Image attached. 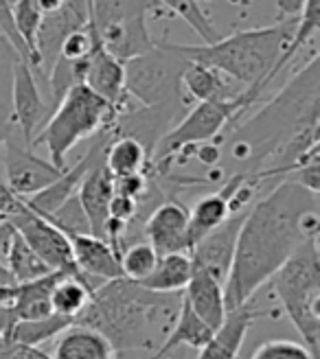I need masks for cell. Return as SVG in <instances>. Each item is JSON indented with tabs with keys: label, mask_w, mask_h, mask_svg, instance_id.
Returning <instances> with one entry per match:
<instances>
[{
	"label": "cell",
	"mask_w": 320,
	"mask_h": 359,
	"mask_svg": "<svg viewBox=\"0 0 320 359\" xmlns=\"http://www.w3.org/2000/svg\"><path fill=\"white\" fill-rule=\"evenodd\" d=\"M187 60L171 53L163 42L147 55L123 64L126 95L143 103V107H185L189 97L182 90Z\"/></svg>",
	"instance_id": "9c48e42d"
},
{
	"label": "cell",
	"mask_w": 320,
	"mask_h": 359,
	"mask_svg": "<svg viewBox=\"0 0 320 359\" xmlns=\"http://www.w3.org/2000/svg\"><path fill=\"white\" fill-rule=\"evenodd\" d=\"M88 25V3H70L62 0V7L53 13L42 15L35 50H38V70H33L38 77H48L53 64L60 57L62 42L73 31H79Z\"/></svg>",
	"instance_id": "4fadbf2b"
},
{
	"label": "cell",
	"mask_w": 320,
	"mask_h": 359,
	"mask_svg": "<svg viewBox=\"0 0 320 359\" xmlns=\"http://www.w3.org/2000/svg\"><path fill=\"white\" fill-rule=\"evenodd\" d=\"M147 243L156 250L158 257L167 255H189V210L175 200H163L145 219Z\"/></svg>",
	"instance_id": "5bb4252c"
},
{
	"label": "cell",
	"mask_w": 320,
	"mask_h": 359,
	"mask_svg": "<svg viewBox=\"0 0 320 359\" xmlns=\"http://www.w3.org/2000/svg\"><path fill=\"white\" fill-rule=\"evenodd\" d=\"M51 359H116V353L101 333L73 325L60 335Z\"/></svg>",
	"instance_id": "603a6c76"
},
{
	"label": "cell",
	"mask_w": 320,
	"mask_h": 359,
	"mask_svg": "<svg viewBox=\"0 0 320 359\" xmlns=\"http://www.w3.org/2000/svg\"><path fill=\"white\" fill-rule=\"evenodd\" d=\"M66 237L70 241V250H73V261L77 265V272L91 285L95 278L103 283L123 278L119 255L105 241L93 235H66Z\"/></svg>",
	"instance_id": "d6986e66"
},
{
	"label": "cell",
	"mask_w": 320,
	"mask_h": 359,
	"mask_svg": "<svg viewBox=\"0 0 320 359\" xmlns=\"http://www.w3.org/2000/svg\"><path fill=\"white\" fill-rule=\"evenodd\" d=\"M182 294H154L126 278L99 285L75 325L101 333L116 355L152 351L171 331Z\"/></svg>",
	"instance_id": "3957f363"
},
{
	"label": "cell",
	"mask_w": 320,
	"mask_h": 359,
	"mask_svg": "<svg viewBox=\"0 0 320 359\" xmlns=\"http://www.w3.org/2000/svg\"><path fill=\"white\" fill-rule=\"evenodd\" d=\"M15 285V280L11 278V274L7 272V267L5 265H0V287H11Z\"/></svg>",
	"instance_id": "f35d334b"
},
{
	"label": "cell",
	"mask_w": 320,
	"mask_h": 359,
	"mask_svg": "<svg viewBox=\"0 0 320 359\" xmlns=\"http://www.w3.org/2000/svg\"><path fill=\"white\" fill-rule=\"evenodd\" d=\"M318 64L320 60L314 53L309 64L300 68L263 110L233 132L230 158L237 165H246L241 173H261L296 136L318 128Z\"/></svg>",
	"instance_id": "7a4b0ae2"
},
{
	"label": "cell",
	"mask_w": 320,
	"mask_h": 359,
	"mask_svg": "<svg viewBox=\"0 0 320 359\" xmlns=\"http://www.w3.org/2000/svg\"><path fill=\"white\" fill-rule=\"evenodd\" d=\"M182 90L185 95L198 103H211V101H233L244 90L235 86L215 68H208L202 64H187L182 73Z\"/></svg>",
	"instance_id": "7402d4cb"
},
{
	"label": "cell",
	"mask_w": 320,
	"mask_h": 359,
	"mask_svg": "<svg viewBox=\"0 0 320 359\" xmlns=\"http://www.w3.org/2000/svg\"><path fill=\"white\" fill-rule=\"evenodd\" d=\"M318 195L292 180H283L246 210L233 265L224 283L228 311L251 302L300 245L318 239Z\"/></svg>",
	"instance_id": "6da1fadb"
},
{
	"label": "cell",
	"mask_w": 320,
	"mask_h": 359,
	"mask_svg": "<svg viewBox=\"0 0 320 359\" xmlns=\"http://www.w3.org/2000/svg\"><path fill=\"white\" fill-rule=\"evenodd\" d=\"M73 325H75V320H68L55 313H51L48 318H40V320H18L11 327L7 339H11V342L20 346L40 348L42 344L51 342L53 337H60Z\"/></svg>",
	"instance_id": "83f0119b"
},
{
	"label": "cell",
	"mask_w": 320,
	"mask_h": 359,
	"mask_svg": "<svg viewBox=\"0 0 320 359\" xmlns=\"http://www.w3.org/2000/svg\"><path fill=\"white\" fill-rule=\"evenodd\" d=\"M121 359H123V357H121Z\"/></svg>",
	"instance_id": "ab89813d"
},
{
	"label": "cell",
	"mask_w": 320,
	"mask_h": 359,
	"mask_svg": "<svg viewBox=\"0 0 320 359\" xmlns=\"http://www.w3.org/2000/svg\"><path fill=\"white\" fill-rule=\"evenodd\" d=\"M251 359H316L303 344L294 339H268L251 355Z\"/></svg>",
	"instance_id": "e575fe53"
},
{
	"label": "cell",
	"mask_w": 320,
	"mask_h": 359,
	"mask_svg": "<svg viewBox=\"0 0 320 359\" xmlns=\"http://www.w3.org/2000/svg\"><path fill=\"white\" fill-rule=\"evenodd\" d=\"M283 15L288 18V20H294V18H298L300 13H303L305 9V3L303 0H279V3H272Z\"/></svg>",
	"instance_id": "74e56055"
},
{
	"label": "cell",
	"mask_w": 320,
	"mask_h": 359,
	"mask_svg": "<svg viewBox=\"0 0 320 359\" xmlns=\"http://www.w3.org/2000/svg\"><path fill=\"white\" fill-rule=\"evenodd\" d=\"M191 274H193V263L189 255L158 257L154 272L143 283H138V287H143V290L154 292V294H165V296L182 294L191 280Z\"/></svg>",
	"instance_id": "d4e9b609"
},
{
	"label": "cell",
	"mask_w": 320,
	"mask_h": 359,
	"mask_svg": "<svg viewBox=\"0 0 320 359\" xmlns=\"http://www.w3.org/2000/svg\"><path fill=\"white\" fill-rule=\"evenodd\" d=\"M274 294L303 344L316 359L320 353V250L318 239L300 245L272 276Z\"/></svg>",
	"instance_id": "5b68a950"
},
{
	"label": "cell",
	"mask_w": 320,
	"mask_h": 359,
	"mask_svg": "<svg viewBox=\"0 0 320 359\" xmlns=\"http://www.w3.org/2000/svg\"><path fill=\"white\" fill-rule=\"evenodd\" d=\"M215 335L204 322L191 311V307L187 304V300H180V311H178V318L173 322L171 331L167 333L165 342L156 348V355H152V359H167L171 351H175L178 346H191V348H202L208 344V339Z\"/></svg>",
	"instance_id": "cb8c5ba5"
},
{
	"label": "cell",
	"mask_w": 320,
	"mask_h": 359,
	"mask_svg": "<svg viewBox=\"0 0 320 359\" xmlns=\"http://www.w3.org/2000/svg\"><path fill=\"white\" fill-rule=\"evenodd\" d=\"M22 206V197H18L3 180H0V217L9 219L11 215H15Z\"/></svg>",
	"instance_id": "8d00e7d4"
},
{
	"label": "cell",
	"mask_w": 320,
	"mask_h": 359,
	"mask_svg": "<svg viewBox=\"0 0 320 359\" xmlns=\"http://www.w3.org/2000/svg\"><path fill=\"white\" fill-rule=\"evenodd\" d=\"M259 316L261 311L255 309L253 302L228 311L224 325L208 339V344L200 348L198 359H237L244 346V339Z\"/></svg>",
	"instance_id": "44dd1931"
},
{
	"label": "cell",
	"mask_w": 320,
	"mask_h": 359,
	"mask_svg": "<svg viewBox=\"0 0 320 359\" xmlns=\"http://www.w3.org/2000/svg\"><path fill=\"white\" fill-rule=\"evenodd\" d=\"M158 263L156 250L147 241H136L121 250L119 265H121V276L130 283H143Z\"/></svg>",
	"instance_id": "4dcf8cb0"
},
{
	"label": "cell",
	"mask_w": 320,
	"mask_h": 359,
	"mask_svg": "<svg viewBox=\"0 0 320 359\" xmlns=\"http://www.w3.org/2000/svg\"><path fill=\"white\" fill-rule=\"evenodd\" d=\"M84 86L88 90H93V93L101 97L105 103H110L119 114L126 112L128 95H126V77H123V64L116 62L110 53L101 46L97 31H95V46L86 66Z\"/></svg>",
	"instance_id": "ac0fdd59"
},
{
	"label": "cell",
	"mask_w": 320,
	"mask_h": 359,
	"mask_svg": "<svg viewBox=\"0 0 320 359\" xmlns=\"http://www.w3.org/2000/svg\"><path fill=\"white\" fill-rule=\"evenodd\" d=\"M15 57L18 55L11 50V46L0 38V149L15 134L11 112V70ZM0 180H3V169H0Z\"/></svg>",
	"instance_id": "f546056e"
},
{
	"label": "cell",
	"mask_w": 320,
	"mask_h": 359,
	"mask_svg": "<svg viewBox=\"0 0 320 359\" xmlns=\"http://www.w3.org/2000/svg\"><path fill=\"white\" fill-rule=\"evenodd\" d=\"M0 359H51V355H46L40 348L20 346L0 335Z\"/></svg>",
	"instance_id": "d590c367"
},
{
	"label": "cell",
	"mask_w": 320,
	"mask_h": 359,
	"mask_svg": "<svg viewBox=\"0 0 320 359\" xmlns=\"http://www.w3.org/2000/svg\"><path fill=\"white\" fill-rule=\"evenodd\" d=\"M11 112L15 134L22 138L27 147L33 145L35 136L42 132L44 123L53 114L51 99L42 90L38 75L27 62L18 57L11 70Z\"/></svg>",
	"instance_id": "8fae6325"
},
{
	"label": "cell",
	"mask_w": 320,
	"mask_h": 359,
	"mask_svg": "<svg viewBox=\"0 0 320 359\" xmlns=\"http://www.w3.org/2000/svg\"><path fill=\"white\" fill-rule=\"evenodd\" d=\"M11 228L25 239V243L40 257V261L51 269V272H62L68 276H75L86 280L73 261V250H70V241L62 230H58L51 222H46L40 215L29 210L22 202L20 210L7 219ZM88 283V280H86ZM91 285V283H88ZM93 287V285H91ZM95 292V287H93Z\"/></svg>",
	"instance_id": "30bf717a"
},
{
	"label": "cell",
	"mask_w": 320,
	"mask_h": 359,
	"mask_svg": "<svg viewBox=\"0 0 320 359\" xmlns=\"http://www.w3.org/2000/svg\"><path fill=\"white\" fill-rule=\"evenodd\" d=\"M244 182H246V173L228 175L215 193H208V195L200 197V200L193 204V208L189 210V241H191V250H193V245L198 243L200 239H204L208 232L220 228L230 217V215H233L230 202H233L235 193L239 191V187Z\"/></svg>",
	"instance_id": "e0dca14e"
},
{
	"label": "cell",
	"mask_w": 320,
	"mask_h": 359,
	"mask_svg": "<svg viewBox=\"0 0 320 359\" xmlns=\"http://www.w3.org/2000/svg\"><path fill=\"white\" fill-rule=\"evenodd\" d=\"M246 210L230 215V217L204 239H200L193 245V250L189 252L193 267L204 269L206 274H211L215 280H220L222 285L228 278L230 265H233V257H235V245H237V235L239 228L244 224Z\"/></svg>",
	"instance_id": "9a60e30c"
},
{
	"label": "cell",
	"mask_w": 320,
	"mask_h": 359,
	"mask_svg": "<svg viewBox=\"0 0 320 359\" xmlns=\"http://www.w3.org/2000/svg\"><path fill=\"white\" fill-rule=\"evenodd\" d=\"M103 163L112 177H126L149 171V156L134 138H112L103 154Z\"/></svg>",
	"instance_id": "484cf974"
},
{
	"label": "cell",
	"mask_w": 320,
	"mask_h": 359,
	"mask_svg": "<svg viewBox=\"0 0 320 359\" xmlns=\"http://www.w3.org/2000/svg\"><path fill=\"white\" fill-rule=\"evenodd\" d=\"M160 3H88V20L95 27L101 46L110 55L128 64L156 48L147 31V13L158 11Z\"/></svg>",
	"instance_id": "ba28073f"
},
{
	"label": "cell",
	"mask_w": 320,
	"mask_h": 359,
	"mask_svg": "<svg viewBox=\"0 0 320 359\" xmlns=\"http://www.w3.org/2000/svg\"><path fill=\"white\" fill-rule=\"evenodd\" d=\"M11 13H13L18 35L22 38V42L29 50L31 68L38 70V50H35V40H38L42 11L38 9V5H35V0H18V3H11Z\"/></svg>",
	"instance_id": "1f68e13d"
},
{
	"label": "cell",
	"mask_w": 320,
	"mask_h": 359,
	"mask_svg": "<svg viewBox=\"0 0 320 359\" xmlns=\"http://www.w3.org/2000/svg\"><path fill=\"white\" fill-rule=\"evenodd\" d=\"M163 9L171 11L178 18H182V20L200 35L202 44H215L218 40H222V35L213 27L211 18L206 15L200 3H193V0H169V3H163Z\"/></svg>",
	"instance_id": "d6a6232c"
},
{
	"label": "cell",
	"mask_w": 320,
	"mask_h": 359,
	"mask_svg": "<svg viewBox=\"0 0 320 359\" xmlns=\"http://www.w3.org/2000/svg\"><path fill=\"white\" fill-rule=\"evenodd\" d=\"M0 169H3L5 177L3 182L22 200L48 189L66 171L53 167L48 160L35 156L33 149L27 147L18 134H13L0 149Z\"/></svg>",
	"instance_id": "7c38bea8"
},
{
	"label": "cell",
	"mask_w": 320,
	"mask_h": 359,
	"mask_svg": "<svg viewBox=\"0 0 320 359\" xmlns=\"http://www.w3.org/2000/svg\"><path fill=\"white\" fill-rule=\"evenodd\" d=\"M298 18L279 20L270 27L239 31L218 40L215 44H171L163 42L171 53L191 64L215 68L230 81L246 86L255 101L276 77L274 68L288 48Z\"/></svg>",
	"instance_id": "277c9868"
},
{
	"label": "cell",
	"mask_w": 320,
	"mask_h": 359,
	"mask_svg": "<svg viewBox=\"0 0 320 359\" xmlns=\"http://www.w3.org/2000/svg\"><path fill=\"white\" fill-rule=\"evenodd\" d=\"M44 219L51 222L58 230H62L64 235H93L91 224H88V217L77 200V195H73L68 202H64L55 212Z\"/></svg>",
	"instance_id": "836d02e7"
},
{
	"label": "cell",
	"mask_w": 320,
	"mask_h": 359,
	"mask_svg": "<svg viewBox=\"0 0 320 359\" xmlns=\"http://www.w3.org/2000/svg\"><path fill=\"white\" fill-rule=\"evenodd\" d=\"M257 101L253 95L244 90V93L233 101H211V103H195L191 110L178 121L169 134L158 142L149 169H160L167 165L171 158H185L191 149L204 142H211L213 138H220L222 130L228 123L239 118L246 110H251V105Z\"/></svg>",
	"instance_id": "52a82bcc"
},
{
	"label": "cell",
	"mask_w": 320,
	"mask_h": 359,
	"mask_svg": "<svg viewBox=\"0 0 320 359\" xmlns=\"http://www.w3.org/2000/svg\"><path fill=\"white\" fill-rule=\"evenodd\" d=\"M191 311L198 316L204 325L215 333L226 320V300H224V285L215 280L204 269L193 267L191 280L182 294Z\"/></svg>",
	"instance_id": "ffe728a7"
},
{
	"label": "cell",
	"mask_w": 320,
	"mask_h": 359,
	"mask_svg": "<svg viewBox=\"0 0 320 359\" xmlns=\"http://www.w3.org/2000/svg\"><path fill=\"white\" fill-rule=\"evenodd\" d=\"M103 154L105 149L95 158V163L91 165V169H88L77 189V200L86 212L88 224H91L93 237L101 241H105V228H108L110 222V202L114 197L112 175L103 163Z\"/></svg>",
	"instance_id": "2e32d148"
},
{
	"label": "cell",
	"mask_w": 320,
	"mask_h": 359,
	"mask_svg": "<svg viewBox=\"0 0 320 359\" xmlns=\"http://www.w3.org/2000/svg\"><path fill=\"white\" fill-rule=\"evenodd\" d=\"M5 267L15 283H31V280H38V278L53 274L51 269L40 261V257L25 243V239L18 235V232L11 239V248H9Z\"/></svg>",
	"instance_id": "f1b7e54d"
},
{
	"label": "cell",
	"mask_w": 320,
	"mask_h": 359,
	"mask_svg": "<svg viewBox=\"0 0 320 359\" xmlns=\"http://www.w3.org/2000/svg\"><path fill=\"white\" fill-rule=\"evenodd\" d=\"M116 110L97 97L86 86H75L62 97L55 110L44 123L42 132L35 136L33 147L44 145L48 149V163L58 169H66V158L81 140L95 138L108 130L116 118Z\"/></svg>",
	"instance_id": "8992f818"
},
{
	"label": "cell",
	"mask_w": 320,
	"mask_h": 359,
	"mask_svg": "<svg viewBox=\"0 0 320 359\" xmlns=\"http://www.w3.org/2000/svg\"><path fill=\"white\" fill-rule=\"evenodd\" d=\"M93 294H95L93 287L86 280L64 274L51 290V296H48L51 313L68 318V320H77L79 313L88 307Z\"/></svg>",
	"instance_id": "4316f807"
}]
</instances>
